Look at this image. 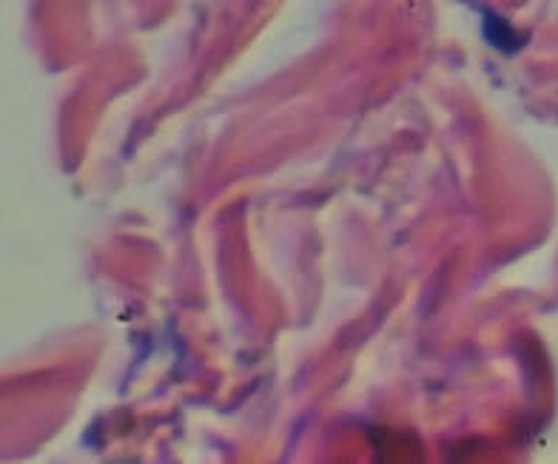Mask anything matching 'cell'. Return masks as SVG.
I'll list each match as a JSON object with an SVG mask.
<instances>
[{
	"label": "cell",
	"instance_id": "1",
	"mask_svg": "<svg viewBox=\"0 0 558 464\" xmlns=\"http://www.w3.org/2000/svg\"><path fill=\"white\" fill-rule=\"evenodd\" d=\"M485 37L496 46V49H499V52H507V54L519 52V49L527 44V37L519 35L510 23L501 21L499 15H493V12H485Z\"/></svg>",
	"mask_w": 558,
	"mask_h": 464
}]
</instances>
